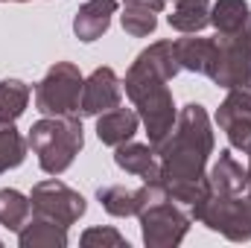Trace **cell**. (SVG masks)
<instances>
[{
  "instance_id": "7c38bea8",
  "label": "cell",
  "mask_w": 251,
  "mask_h": 248,
  "mask_svg": "<svg viewBox=\"0 0 251 248\" xmlns=\"http://www.w3.org/2000/svg\"><path fill=\"white\" fill-rule=\"evenodd\" d=\"M249 181H251L249 167H243L228 149H222L216 164L207 170V190L219 193V196H237L249 187Z\"/></svg>"
},
{
  "instance_id": "30bf717a",
  "label": "cell",
  "mask_w": 251,
  "mask_h": 248,
  "mask_svg": "<svg viewBox=\"0 0 251 248\" xmlns=\"http://www.w3.org/2000/svg\"><path fill=\"white\" fill-rule=\"evenodd\" d=\"M120 99H123V79L111 67H97L82 85L79 114L82 117H100L102 111L120 105Z\"/></svg>"
},
{
  "instance_id": "7402d4cb",
  "label": "cell",
  "mask_w": 251,
  "mask_h": 248,
  "mask_svg": "<svg viewBox=\"0 0 251 248\" xmlns=\"http://www.w3.org/2000/svg\"><path fill=\"white\" fill-rule=\"evenodd\" d=\"M251 15L246 0H216L210 3V24L216 26V32H234L246 24Z\"/></svg>"
},
{
  "instance_id": "9c48e42d",
  "label": "cell",
  "mask_w": 251,
  "mask_h": 248,
  "mask_svg": "<svg viewBox=\"0 0 251 248\" xmlns=\"http://www.w3.org/2000/svg\"><path fill=\"white\" fill-rule=\"evenodd\" d=\"M216 125L240 152L251 149V88H231L216 108Z\"/></svg>"
},
{
  "instance_id": "6da1fadb",
  "label": "cell",
  "mask_w": 251,
  "mask_h": 248,
  "mask_svg": "<svg viewBox=\"0 0 251 248\" xmlns=\"http://www.w3.org/2000/svg\"><path fill=\"white\" fill-rule=\"evenodd\" d=\"M155 155H161V178L173 201L190 207L201 196H207V161L213 155V128L201 102H187L178 111L173 131L164 137Z\"/></svg>"
},
{
  "instance_id": "603a6c76",
  "label": "cell",
  "mask_w": 251,
  "mask_h": 248,
  "mask_svg": "<svg viewBox=\"0 0 251 248\" xmlns=\"http://www.w3.org/2000/svg\"><path fill=\"white\" fill-rule=\"evenodd\" d=\"M97 198H100V204H102V210L105 213H111V216H117V219H128V216H134L137 213V201H134V190H128L123 184H105L97 190Z\"/></svg>"
},
{
  "instance_id": "277c9868",
  "label": "cell",
  "mask_w": 251,
  "mask_h": 248,
  "mask_svg": "<svg viewBox=\"0 0 251 248\" xmlns=\"http://www.w3.org/2000/svg\"><path fill=\"white\" fill-rule=\"evenodd\" d=\"M190 216L231 243L251 240V181L237 196H219L207 190V196L190 204Z\"/></svg>"
},
{
  "instance_id": "cb8c5ba5",
  "label": "cell",
  "mask_w": 251,
  "mask_h": 248,
  "mask_svg": "<svg viewBox=\"0 0 251 248\" xmlns=\"http://www.w3.org/2000/svg\"><path fill=\"white\" fill-rule=\"evenodd\" d=\"M82 246L85 248H128V240L117 228H88L82 234Z\"/></svg>"
},
{
  "instance_id": "5bb4252c",
  "label": "cell",
  "mask_w": 251,
  "mask_h": 248,
  "mask_svg": "<svg viewBox=\"0 0 251 248\" xmlns=\"http://www.w3.org/2000/svg\"><path fill=\"white\" fill-rule=\"evenodd\" d=\"M137 125H140V117L137 111L131 108H108L97 117V137L105 143V146H120L126 140H131L137 134Z\"/></svg>"
},
{
  "instance_id": "5b68a950",
  "label": "cell",
  "mask_w": 251,
  "mask_h": 248,
  "mask_svg": "<svg viewBox=\"0 0 251 248\" xmlns=\"http://www.w3.org/2000/svg\"><path fill=\"white\" fill-rule=\"evenodd\" d=\"M219 88H251V15L234 32H216V59L210 76Z\"/></svg>"
},
{
  "instance_id": "d4e9b609",
  "label": "cell",
  "mask_w": 251,
  "mask_h": 248,
  "mask_svg": "<svg viewBox=\"0 0 251 248\" xmlns=\"http://www.w3.org/2000/svg\"><path fill=\"white\" fill-rule=\"evenodd\" d=\"M246 155H249V175H251V149L246 152Z\"/></svg>"
},
{
  "instance_id": "52a82bcc",
  "label": "cell",
  "mask_w": 251,
  "mask_h": 248,
  "mask_svg": "<svg viewBox=\"0 0 251 248\" xmlns=\"http://www.w3.org/2000/svg\"><path fill=\"white\" fill-rule=\"evenodd\" d=\"M140 219V234L143 243L149 248H173L178 246L190 231L193 216L181 210L178 201L173 198H161L155 204H149L143 213H137Z\"/></svg>"
},
{
  "instance_id": "ffe728a7",
  "label": "cell",
  "mask_w": 251,
  "mask_h": 248,
  "mask_svg": "<svg viewBox=\"0 0 251 248\" xmlns=\"http://www.w3.org/2000/svg\"><path fill=\"white\" fill-rule=\"evenodd\" d=\"M29 105V85L21 79L0 82V123H15Z\"/></svg>"
},
{
  "instance_id": "ba28073f",
  "label": "cell",
  "mask_w": 251,
  "mask_h": 248,
  "mask_svg": "<svg viewBox=\"0 0 251 248\" xmlns=\"http://www.w3.org/2000/svg\"><path fill=\"white\" fill-rule=\"evenodd\" d=\"M29 201H32V213H41V216H50L62 225H73L85 216V198L82 193H76L73 187H67L59 178H47V181H38L29 193Z\"/></svg>"
},
{
  "instance_id": "2e32d148",
  "label": "cell",
  "mask_w": 251,
  "mask_h": 248,
  "mask_svg": "<svg viewBox=\"0 0 251 248\" xmlns=\"http://www.w3.org/2000/svg\"><path fill=\"white\" fill-rule=\"evenodd\" d=\"M176 53H178L181 70L210 76L213 59H216V38H178Z\"/></svg>"
},
{
  "instance_id": "4fadbf2b",
  "label": "cell",
  "mask_w": 251,
  "mask_h": 248,
  "mask_svg": "<svg viewBox=\"0 0 251 248\" xmlns=\"http://www.w3.org/2000/svg\"><path fill=\"white\" fill-rule=\"evenodd\" d=\"M18 243H21V248H64L70 243V237H67V225L50 219V216L32 213L26 219V225L18 231Z\"/></svg>"
},
{
  "instance_id": "44dd1931",
  "label": "cell",
  "mask_w": 251,
  "mask_h": 248,
  "mask_svg": "<svg viewBox=\"0 0 251 248\" xmlns=\"http://www.w3.org/2000/svg\"><path fill=\"white\" fill-rule=\"evenodd\" d=\"M26 137L15 128V123H0V175L21 167L26 158Z\"/></svg>"
},
{
  "instance_id": "ac0fdd59",
  "label": "cell",
  "mask_w": 251,
  "mask_h": 248,
  "mask_svg": "<svg viewBox=\"0 0 251 248\" xmlns=\"http://www.w3.org/2000/svg\"><path fill=\"white\" fill-rule=\"evenodd\" d=\"M32 216V201L29 196H24L15 187H3L0 190V225L9 231H21L26 225V219Z\"/></svg>"
},
{
  "instance_id": "8992f818",
  "label": "cell",
  "mask_w": 251,
  "mask_h": 248,
  "mask_svg": "<svg viewBox=\"0 0 251 248\" xmlns=\"http://www.w3.org/2000/svg\"><path fill=\"white\" fill-rule=\"evenodd\" d=\"M82 85L85 76L73 62H56L44 79L35 85V111L44 117H67L79 114L82 105Z\"/></svg>"
},
{
  "instance_id": "484cf974",
  "label": "cell",
  "mask_w": 251,
  "mask_h": 248,
  "mask_svg": "<svg viewBox=\"0 0 251 248\" xmlns=\"http://www.w3.org/2000/svg\"><path fill=\"white\" fill-rule=\"evenodd\" d=\"M6 3H24V0H6Z\"/></svg>"
},
{
  "instance_id": "3957f363",
  "label": "cell",
  "mask_w": 251,
  "mask_h": 248,
  "mask_svg": "<svg viewBox=\"0 0 251 248\" xmlns=\"http://www.w3.org/2000/svg\"><path fill=\"white\" fill-rule=\"evenodd\" d=\"M26 146L38 155V167L47 175H62L64 170L76 161L79 149L85 146V131H82L79 114L41 117L29 128Z\"/></svg>"
},
{
  "instance_id": "e0dca14e",
  "label": "cell",
  "mask_w": 251,
  "mask_h": 248,
  "mask_svg": "<svg viewBox=\"0 0 251 248\" xmlns=\"http://www.w3.org/2000/svg\"><path fill=\"white\" fill-rule=\"evenodd\" d=\"M210 24V0H176V9L170 15V26L184 32V35H196Z\"/></svg>"
},
{
  "instance_id": "8fae6325",
  "label": "cell",
  "mask_w": 251,
  "mask_h": 248,
  "mask_svg": "<svg viewBox=\"0 0 251 248\" xmlns=\"http://www.w3.org/2000/svg\"><path fill=\"white\" fill-rule=\"evenodd\" d=\"M117 0H88L76 9V18H73V32L79 41L91 44L97 38H102L111 26V18L117 12Z\"/></svg>"
},
{
  "instance_id": "7a4b0ae2",
  "label": "cell",
  "mask_w": 251,
  "mask_h": 248,
  "mask_svg": "<svg viewBox=\"0 0 251 248\" xmlns=\"http://www.w3.org/2000/svg\"><path fill=\"white\" fill-rule=\"evenodd\" d=\"M178 73H181V64H178V53H176V41L149 44L146 50L137 53V59L126 70L123 91L134 102L140 123L146 125L152 149H158L164 143V137L173 131L176 117H178L170 85H167Z\"/></svg>"
},
{
  "instance_id": "d6986e66",
  "label": "cell",
  "mask_w": 251,
  "mask_h": 248,
  "mask_svg": "<svg viewBox=\"0 0 251 248\" xmlns=\"http://www.w3.org/2000/svg\"><path fill=\"white\" fill-rule=\"evenodd\" d=\"M114 164H117L123 173H128V175H143V173H149L158 161H155L152 143L146 146V143L126 140L120 146H114Z\"/></svg>"
},
{
  "instance_id": "9a60e30c",
  "label": "cell",
  "mask_w": 251,
  "mask_h": 248,
  "mask_svg": "<svg viewBox=\"0 0 251 248\" xmlns=\"http://www.w3.org/2000/svg\"><path fill=\"white\" fill-rule=\"evenodd\" d=\"M167 0H126L123 3V29L134 38H146L158 26V15L164 12Z\"/></svg>"
}]
</instances>
